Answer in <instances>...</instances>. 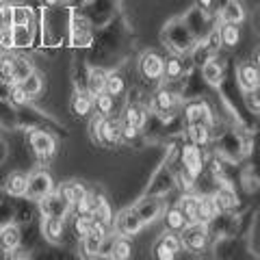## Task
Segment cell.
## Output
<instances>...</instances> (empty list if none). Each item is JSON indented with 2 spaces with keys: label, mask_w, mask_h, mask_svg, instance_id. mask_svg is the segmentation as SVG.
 I'll return each mask as SVG.
<instances>
[{
  "label": "cell",
  "mask_w": 260,
  "mask_h": 260,
  "mask_svg": "<svg viewBox=\"0 0 260 260\" xmlns=\"http://www.w3.org/2000/svg\"><path fill=\"white\" fill-rule=\"evenodd\" d=\"M50 191H52V178H50V174L37 172L35 176L28 178V191H26V195H30V198L42 200V198H46V195H50Z\"/></svg>",
  "instance_id": "obj_2"
},
{
  "label": "cell",
  "mask_w": 260,
  "mask_h": 260,
  "mask_svg": "<svg viewBox=\"0 0 260 260\" xmlns=\"http://www.w3.org/2000/svg\"><path fill=\"white\" fill-rule=\"evenodd\" d=\"M91 107H93V98L89 91H78L74 95V100H72V111H74L78 117L87 115V113L91 111Z\"/></svg>",
  "instance_id": "obj_15"
},
{
  "label": "cell",
  "mask_w": 260,
  "mask_h": 260,
  "mask_svg": "<svg viewBox=\"0 0 260 260\" xmlns=\"http://www.w3.org/2000/svg\"><path fill=\"white\" fill-rule=\"evenodd\" d=\"M9 98H11V102L15 104V107H24L28 100H30V95L24 91L22 89V85L20 83H15L13 87H11V93H9Z\"/></svg>",
  "instance_id": "obj_33"
},
{
  "label": "cell",
  "mask_w": 260,
  "mask_h": 260,
  "mask_svg": "<svg viewBox=\"0 0 260 260\" xmlns=\"http://www.w3.org/2000/svg\"><path fill=\"white\" fill-rule=\"evenodd\" d=\"M189 135H191V139H193L195 145H206L208 139H210L208 128H206V124H202V121H195V124H191Z\"/></svg>",
  "instance_id": "obj_24"
},
{
  "label": "cell",
  "mask_w": 260,
  "mask_h": 260,
  "mask_svg": "<svg viewBox=\"0 0 260 260\" xmlns=\"http://www.w3.org/2000/svg\"><path fill=\"white\" fill-rule=\"evenodd\" d=\"M239 78H241V85L251 91V89L260 83V70L256 68V65H241Z\"/></svg>",
  "instance_id": "obj_13"
},
{
  "label": "cell",
  "mask_w": 260,
  "mask_h": 260,
  "mask_svg": "<svg viewBox=\"0 0 260 260\" xmlns=\"http://www.w3.org/2000/svg\"><path fill=\"white\" fill-rule=\"evenodd\" d=\"M219 46H221V35H219V32H213V35H210V42H208V48L215 50Z\"/></svg>",
  "instance_id": "obj_41"
},
{
  "label": "cell",
  "mask_w": 260,
  "mask_h": 260,
  "mask_svg": "<svg viewBox=\"0 0 260 260\" xmlns=\"http://www.w3.org/2000/svg\"><path fill=\"white\" fill-rule=\"evenodd\" d=\"M217 200H219V204L223 206V210L225 208H232L234 204H237V195H234L232 189H225L221 193H217Z\"/></svg>",
  "instance_id": "obj_35"
},
{
  "label": "cell",
  "mask_w": 260,
  "mask_h": 260,
  "mask_svg": "<svg viewBox=\"0 0 260 260\" xmlns=\"http://www.w3.org/2000/svg\"><path fill=\"white\" fill-rule=\"evenodd\" d=\"M26 191H28V178L24 174L13 172L9 178H7V193L9 195L22 198V195H26Z\"/></svg>",
  "instance_id": "obj_11"
},
{
  "label": "cell",
  "mask_w": 260,
  "mask_h": 260,
  "mask_svg": "<svg viewBox=\"0 0 260 260\" xmlns=\"http://www.w3.org/2000/svg\"><path fill=\"white\" fill-rule=\"evenodd\" d=\"M111 256L117 258V260L130 258V243L126 241V237H124V239H117L115 243H113V254H111Z\"/></svg>",
  "instance_id": "obj_31"
},
{
  "label": "cell",
  "mask_w": 260,
  "mask_h": 260,
  "mask_svg": "<svg viewBox=\"0 0 260 260\" xmlns=\"http://www.w3.org/2000/svg\"><path fill=\"white\" fill-rule=\"evenodd\" d=\"M139 68H141V74L145 78H160L165 74V61H162L158 54H152V52L143 54Z\"/></svg>",
  "instance_id": "obj_6"
},
{
  "label": "cell",
  "mask_w": 260,
  "mask_h": 260,
  "mask_svg": "<svg viewBox=\"0 0 260 260\" xmlns=\"http://www.w3.org/2000/svg\"><path fill=\"white\" fill-rule=\"evenodd\" d=\"M154 256H156V258H160V260H172L176 254H174V251H169L167 247H162L160 243H158V245H156V249H154Z\"/></svg>",
  "instance_id": "obj_40"
},
{
  "label": "cell",
  "mask_w": 260,
  "mask_h": 260,
  "mask_svg": "<svg viewBox=\"0 0 260 260\" xmlns=\"http://www.w3.org/2000/svg\"><path fill=\"white\" fill-rule=\"evenodd\" d=\"M165 74L169 76V78H178L182 74V65H180V61L178 59H169L167 63H165Z\"/></svg>",
  "instance_id": "obj_37"
},
{
  "label": "cell",
  "mask_w": 260,
  "mask_h": 260,
  "mask_svg": "<svg viewBox=\"0 0 260 260\" xmlns=\"http://www.w3.org/2000/svg\"><path fill=\"white\" fill-rule=\"evenodd\" d=\"M121 139V126L117 124V121H111L107 117H102L100 121V128H98V139L104 145H115L117 141Z\"/></svg>",
  "instance_id": "obj_5"
},
{
  "label": "cell",
  "mask_w": 260,
  "mask_h": 260,
  "mask_svg": "<svg viewBox=\"0 0 260 260\" xmlns=\"http://www.w3.org/2000/svg\"><path fill=\"white\" fill-rule=\"evenodd\" d=\"M65 232V221L63 217H46L44 221V234L50 243H59Z\"/></svg>",
  "instance_id": "obj_9"
},
{
  "label": "cell",
  "mask_w": 260,
  "mask_h": 260,
  "mask_svg": "<svg viewBox=\"0 0 260 260\" xmlns=\"http://www.w3.org/2000/svg\"><path fill=\"white\" fill-rule=\"evenodd\" d=\"M204 111H206L204 104H191V107L186 109V119H189V124H195V121L204 119ZM202 124H204V121H202Z\"/></svg>",
  "instance_id": "obj_34"
},
{
  "label": "cell",
  "mask_w": 260,
  "mask_h": 260,
  "mask_svg": "<svg viewBox=\"0 0 260 260\" xmlns=\"http://www.w3.org/2000/svg\"><path fill=\"white\" fill-rule=\"evenodd\" d=\"M256 68H258V70H260V50H258V52H256Z\"/></svg>",
  "instance_id": "obj_43"
},
{
  "label": "cell",
  "mask_w": 260,
  "mask_h": 260,
  "mask_svg": "<svg viewBox=\"0 0 260 260\" xmlns=\"http://www.w3.org/2000/svg\"><path fill=\"white\" fill-rule=\"evenodd\" d=\"M61 3H65V0H61Z\"/></svg>",
  "instance_id": "obj_46"
},
{
  "label": "cell",
  "mask_w": 260,
  "mask_h": 260,
  "mask_svg": "<svg viewBox=\"0 0 260 260\" xmlns=\"http://www.w3.org/2000/svg\"><path fill=\"white\" fill-rule=\"evenodd\" d=\"M126 124L130 126H135V128H141L145 124V113L141 107H137V104H133V107H128L126 109Z\"/></svg>",
  "instance_id": "obj_25"
},
{
  "label": "cell",
  "mask_w": 260,
  "mask_h": 260,
  "mask_svg": "<svg viewBox=\"0 0 260 260\" xmlns=\"http://www.w3.org/2000/svg\"><path fill=\"white\" fill-rule=\"evenodd\" d=\"M104 89H107V72L91 70L89 72V80H87V91L95 98L98 93H102Z\"/></svg>",
  "instance_id": "obj_12"
},
{
  "label": "cell",
  "mask_w": 260,
  "mask_h": 260,
  "mask_svg": "<svg viewBox=\"0 0 260 260\" xmlns=\"http://www.w3.org/2000/svg\"><path fill=\"white\" fill-rule=\"evenodd\" d=\"M182 162H184V169L189 172L191 178H198L202 172V154L198 145H186L182 150Z\"/></svg>",
  "instance_id": "obj_7"
},
{
  "label": "cell",
  "mask_w": 260,
  "mask_h": 260,
  "mask_svg": "<svg viewBox=\"0 0 260 260\" xmlns=\"http://www.w3.org/2000/svg\"><path fill=\"white\" fill-rule=\"evenodd\" d=\"M202 76H204L210 85H219L221 83V65H219L215 59H208L202 68Z\"/></svg>",
  "instance_id": "obj_21"
},
{
  "label": "cell",
  "mask_w": 260,
  "mask_h": 260,
  "mask_svg": "<svg viewBox=\"0 0 260 260\" xmlns=\"http://www.w3.org/2000/svg\"><path fill=\"white\" fill-rule=\"evenodd\" d=\"M243 18H245V11H243V7L237 3V0H232V3L225 5V9H223V20L225 22L239 24V22H243Z\"/></svg>",
  "instance_id": "obj_23"
},
{
  "label": "cell",
  "mask_w": 260,
  "mask_h": 260,
  "mask_svg": "<svg viewBox=\"0 0 260 260\" xmlns=\"http://www.w3.org/2000/svg\"><path fill=\"white\" fill-rule=\"evenodd\" d=\"M107 93H111L113 98H117L124 93V78L119 74H107V89H104Z\"/></svg>",
  "instance_id": "obj_27"
},
{
  "label": "cell",
  "mask_w": 260,
  "mask_h": 260,
  "mask_svg": "<svg viewBox=\"0 0 260 260\" xmlns=\"http://www.w3.org/2000/svg\"><path fill=\"white\" fill-rule=\"evenodd\" d=\"M0 35H3V28H0Z\"/></svg>",
  "instance_id": "obj_45"
},
{
  "label": "cell",
  "mask_w": 260,
  "mask_h": 260,
  "mask_svg": "<svg viewBox=\"0 0 260 260\" xmlns=\"http://www.w3.org/2000/svg\"><path fill=\"white\" fill-rule=\"evenodd\" d=\"M61 195L70 202L72 206H74L76 202L83 198V195H87V189H85V186L80 184V182H70V184H65V186H63V193H61Z\"/></svg>",
  "instance_id": "obj_22"
},
{
  "label": "cell",
  "mask_w": 260,
  "mask_h": 260,
  "mask_svg": "<svg viewBox=\"0 0 260 260\" xmlns=\"http://www.w3.org/2000/svg\"><path fill=\"white\" fill-rule=\"evenodd\" d=\"M30 145H32V150H35V154L42 160H48V158L54 156L56 143L48 133H32L30 135Z\"/></svg>",
  "instance_id": "obj_4"
},
{
  "label": "cell",
  "mask_w": 260,
  "mask_h": 260,
  "mask_svg": "<svg viewBox=\"0 0 260 260\" xmlns=\"http://www.w3.org/2000/svg\"><path fill=\"white\" fill-rule=\"evenodd\" d=\"M95 109H98V113H100L102 117H109V113L113 111V95L111 93H107V91H102V93H98L95 95Z\"/></svg>",
  "instance_id": "obj_26"
},
{
  "label": "cell",
  "mask_w": 260,
  "mask_h": 260,
  "mask_svg": "<svg viewBox=\"0 0 260 260\" xmlns=\"http://www.w3.org/2000/svg\"><path fill=\"white\" fill-rule=\"evenodd\" d=\"M137 135H139V128H135V126H130V124H124V126H121V139L133 141Z\"/></svg>",
  "instance_id": "obj_39"
},
{
  "label": "cell",
  "mask_w": 260,
  "mask_h": 260,
  "mask_svg": "<svg viewBox=\"0 0 260 260\" xmlns=\"http://www.w3.org/2000/svg\"><path fill=\"white\" fill-rule=\"evenodd\" d=\"M154 107H156L158 111H169L174 107V93H169V91H158L156 98H154Z\"/></svg>",
  "instance_id": "obj_32"
},
{
  "label": "cell",
  "mask_w": 260,
  "mask_h": 260,
  "mask_svg": "<svg viewBox=\"0 0 260 260\" xmlns=\"http://www.w3.org/2000/svg\"><path fill=\"white\" fill-rule=\"evenodd\" d=\"M0 28L3 30L11 28V7H9V3L0 7Z\"/></svg>",
  "instance_id": "obj_38"
},
{
  "label": "cell",
  "mask_w": 260,
  "mask_h": 260,
  "mask_svg": "<svg viewBox=\"0 0 260 260\" xmlns=\"http://www.w3.org/2000/svg\"><path fill=\"white\" fill-rule=\"evenodd\" d=\"M219 35H221V44L230 46V48L237 46V44H239V39H241L239 26H237V24H232V22H225L223 26H221V30H219Z\"/></svg>",
  "instance_id": "obj_19"
},
{
  "label": "cell",
  "mask_w": 260,
  "mask_h": 260,
  "mask_svg": "<svg viewBox=\"0 0 260 260\" xmlns=\"http://www.w3.org/2000/svg\"><path fill=\"white\" fill-rule=\"evenodd\" d=\"M42 3H44L46 7H54V5H59L61 0H42Z\"/></svg>",
  "instance_id": "obj_42"
},
{
  "label": "cell",
  "mask_w": 260,
  "mask_h": 260,
  "mask_svg": "<svg viewBox=\"0 0 260 260\" xmlns=\"http://www.w3.org/2000/svg\"><path fill=\"white\" fill-rule=\"evenodd\" d=\"M160 245L176 254V251L182 247V241H180V237H176V234H165V237L160 239Z\"/></svg>",
  "instance_id": "obj_36"
},
{
  "label": "cell",
  "mask_w": 260,
  "mask_h": 260,
  "mask_svg": "<svg viewBox=\"0 0 260 260\" xmlns=\"http://www.w3.org/2000/svg\"><path fill=\"white\" fill-rule=\"evenodd\" d=\"M221 210H223V206L219 204L217 195L215 198H200V221L202 223H208L210 219H215Z\"/></svg>",
  "instance_id": "obj_8"
},
{
  "label": "cell",
  "mask_w": 260,
  "mask_h": 260,
  "mask_svg": "<svg viewBox=\"0 0 260 260\" xmlns=\"http://www.w3.org/2000/svg\"><path fill=\"white\" fill-rule=\"evenodd\" d=\"M182 245L189 247L191 251H200L204 249L206 245V239H208V230H206V223H186V228L182 230Z\"/></svg>",
  "instance_id": "obj_1"
},
{
  "label": "cell",
  "mask_w": 260,
  "mask_h": 260,
  "mask_svg": "<svg viewBox=\"0 0 260 260\" xmlns=\"http://www.w3.org/2000/svg\"><path fill=\"white\" fill-rule=\"evenodd\" d=\"M80 241H83V249H85V254H87V256H95L98 251L102 249V241H104V239H100V237H95V234L89 232L87 237H85V239H80Z\"/></svg>",
  "instance_id": "obj_28"
},
{
  "label": "cell",
  "mask_w": 260,
  "mask_h": 260,
  "mask_svg": "<svg viewBox=\"0 0 260 260\" xmlns=\"http://www.w3.org/2000/svg\"><path fill=\"white\" fill-rule=\"evenodd\" d=\"M180 210H182V215L186 217L189 223H198L200 221V198H191V195L189 198H182Z\"/></svg>",
  "instance_id": "obj_14"
},
{
  "label": "cell",
  "mask_w": 260,
  "mask_h": 260,
  "mask_svg": "<svg viewBox=\"0 0 260 260\" xmlns=\"http://www.w3.org/2000/svg\"><path fill=\"white\" fill-rule=\"evenodd\" d=\"M139 217L143 219V221H152V219H156L158 217V213H160V206H158V202H150L148 200V204H143L139 210Z\"/></svg>",
  "instance_id": "obj_30"
},
{
  "label": "cell",
  "mask_w": 260,
  "mask_h": 260,
  "mask_svg": "<svg viewBox=\"0 0 260 260\" xmlns=\"http://www.w3.org/2000/svg\"><path fill=\"white\" fill-rule=\"evenodd\" d=\"M3 5H7V0H0V7H3Z\"/></svg>",
  "instance_id": "obj_44"
},
{
  "label": "cell",
  "mask_w": 260,
  "mask_h": 260,
  "mask_svg": "<svg viewBox=\"0 0 260 260\" xmlns=\"http://www.w3.org/2000/svg\"><path fill=\"white\" fill-rule=\"evenodd\" d=\"M165 223H167V228H169L172 232H182L189 221H186V217L182 215L180 206H178V208H169V210H167V215H165Z\"/></svg>",
  "instance_id": "obj_17"
},
{
  "label": "cell",
  "mask_w": 260,
  "mask_h": 260,
  "mask_svg": "<svg viewBox=\"0 0 260 260\" xmlns=\"http://www.w3.org/2000/svg\"><path fill=\"white\" fill-rule=\"evenodd\" d=\"M91 228V215H76L74 219V234L78 239H85Z\"/></svg>",
  "instance_id": "obj_29"
},
{
  "label": "cell",
  "mask_w": 260,
  "mask_h": 260,
  "mask_svg": "<svg viewBox=\"0 0 260 260\" xmlns=\"http://www.w3.org/2000/svg\"><path fill=\"white\" fill-rule=\"evenodd\" d=\"M32 72V65L26 61V59H22V56H15V61H13V76H11V85L15 83H22L24 78H26L28 74Z\"/></svg>",
  "instance_id": "obj_20"
},
{
  "label": "cell",
  "mask_w": 260,
  "mask_h": 260,
  "mask_svg": "<svg viewBox=\"0 0 260 260\" xmlns=\"http://www.w3.org/2000/svg\"><path fill=\"white\" fill-rule=\"evenodd\" d=\"M32 24V9L30 7H11V26H30Z\"/></svg>",
  "instance_id": "obj_16"
},
{
  "label": "cell",
  "mask_w": 260,
  "mask_h": 260,
  "mask_svg": "<svg viewBox=\"0 0 260 260\" xmlns=\"http://www.w3.org/2000/svg\"><path fill=\"white\" fill-rule=\"evenodd\" d=\"M143 225V219L139 217V213L137 210H124L119 217H117V232L121 234V237H130V234H137L141 230Z\"/></svg>",
  "instance_id": "obj_3"
},
{
  "label": "cell",
  "mask_w": 260,
  "mask_h": 260,
  "mask_svg": "<svg viewBox=\"0 0 260 260\" xmlns=\"http://www.w3.org/2000/svg\"><path fill=\"white\" fill-rule=\"evenodd\" d=\"M20 85H22V89H24V91H26L30 98H35V95L42 93V89H44V80H42V76H39L37 72H30V74H28L26 78H24Z\"/></svg>",
  "instance_id": "obj_18"
},
{
  "label": "cell",
  "mask_w": 260,
  "mask_h": 260,
  "mask_svg": "<svg viewBox=\"0 0 260 260\" xmlns=\"http://www.w3.org/2000/svg\"><path fill=\"white\" fill-rule=\"evenodd\" d=\"M20 245V230L15 225H3L0 228V249L13 251Z\"/></svg>",
  "instance_id": "obj_10"
}]
</instances>
